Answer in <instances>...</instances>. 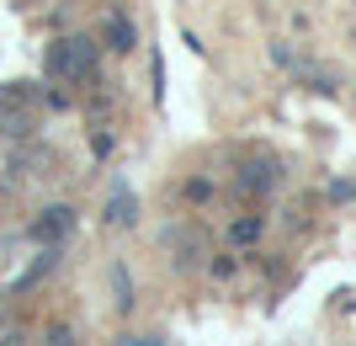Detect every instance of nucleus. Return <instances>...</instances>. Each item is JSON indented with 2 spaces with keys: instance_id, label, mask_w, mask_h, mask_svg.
Segmentation results:
<instances>
[{
  "instance_id": "7",
  "label": "nucleus",
  "mask_w": 356,
  "mask_h": 346,
  "mask_svg": "<svg viewBox=\"0 0 356 346\" xmlns=\"http://www.w3.org/2000/svg\"><path fill=\"white\" fill-rule=\"evenodd\" d=\"M229 235H234V245H250L255 235H261V224H255V219H239V224L229 229Z\"/></svg>"
},
{
  "instance_id": "1",
  "label": "nucleus",
  "mask_w": 356,
  "mask_h": 346,
  "mask_svg": "<svg viewBox=\"0 0 356 346\" xmlns=\"http://www.w3.org/2000/svg\"><path fill=\"white\" fill-rule=\"evenodd\" d=\"M48 75L64 80V86H86L96 75V43L90 38H59L48 48Z\"/></svg>"
},
{
  "instance_id": "6",
  "label": "nucleus",
  "mask_w": 356,
  "mask_h": 346,
  "mask_svg": "<svg viewBox=\"0 0 356 346\" xmlns=\"http://www.w3.org/2000/svg\"><path fill=\"white\" fill-rule=\"evenodd\" d=\"M106 38H112L118 54H128V48H134V22H128V16H112V22H106Z\"/></svg>"
},
{
  "instance_id": "5",
  "label": "nucleus",
  "mask_w": 356,
  "mask_h": 346,
  "mask_svg": "<svg viewBox=\"0 0 356 346\" xmlns=\"http://www.w3.org/2000/svg\"><path fill=\"white\" fill-rule=\"evenodd\" d=\"M27 102H32V86L27 80H11V86L0 91V118H6V112H22Z\"/></svg>"
},
{
  "instance_id": "2",
  "label": "nucleus",
  "mask_w": 356,
  "mask_h": 346,
  "mask_svg": "<svg viewBox=\"0 0 356 346\" xmlns=\"http://www.w3.org/2000/svg\"><path fill=\"white\" fill-rule=\"evenodd\" d=\"M70 229H74V213L70 208H48L43 219L32 224V240H64Z\"/></svg>"
},
{
  "instance_id": "3",
  "label": "nucleus",
  "mask_w": 356,
  "mask_h": 346,
  "mask_svg": "<svg viewBox=\"0 0 356 346\" xmlns=\"http://www.w3.org/2000/svg\"><path fill=\"white\" fill-rule=\"evenodd\" d=\"M277 187V166L271 160H255L250 171H239V192H271Z\"/></svg>"
},
{
  "instance_id": "4",
  "label": "nucleus",
  "mask_w": 356,
  "mask_h": 346,
  "mask_svg": "<svg viewBox=\"0 0 356 346\" xmlns=\"http://www.w3.org/2000/svg\"><path fill=\"white\" fill-rule=\"evenodd\" d=\"M138 219V203H134V192H118L112 203H106V224H118V229H128Z\"/></svg>"
},
{
  "instance_id": "8",
  "label": "nucleus",
  "mask_w": 356,
  "mask_h": 346,
  "mask_svg": "<svg viewBox=\"0 0 356 346\" xmlns=\"http://www.w3.org/2000/svg\"><path fill=\"white\" fill-rule=\"evenodd\" d=\"M122 346H160V336H128Z\"/></svg>"
}]
</instances>
